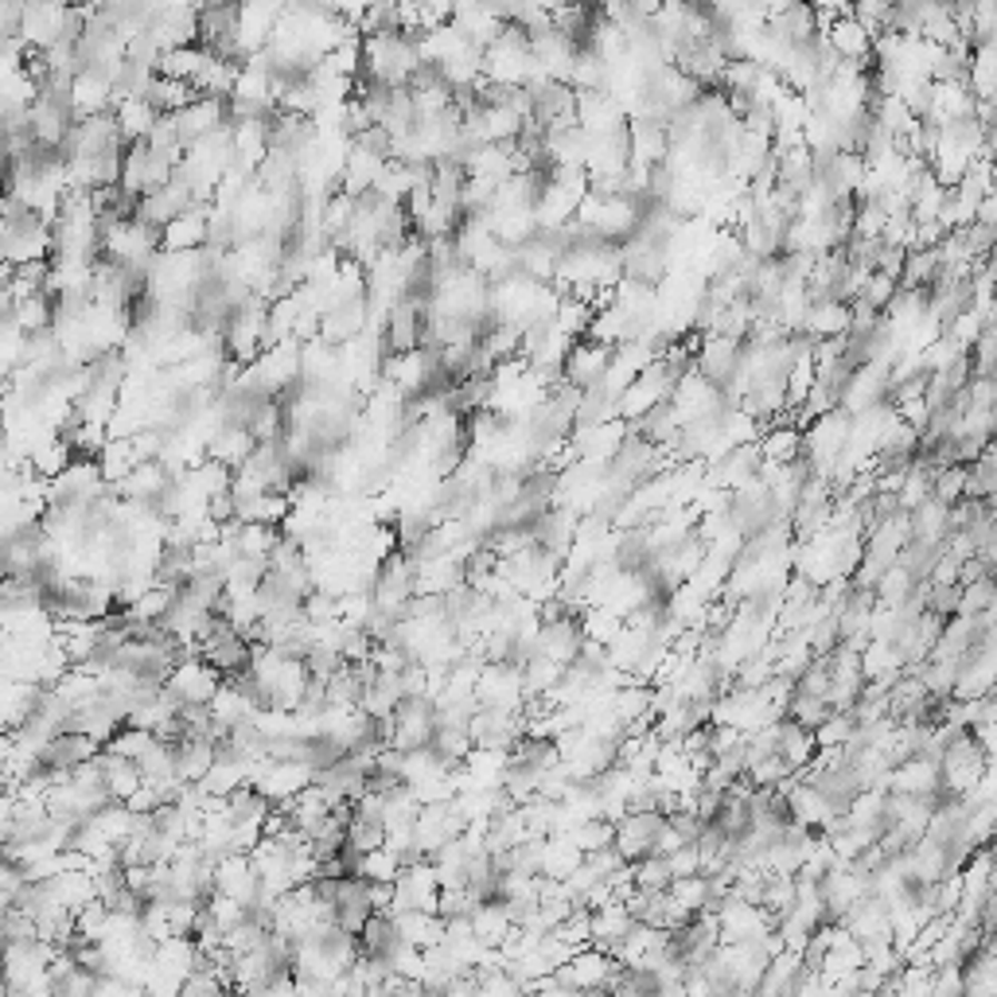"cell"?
I'll return each instance as SVG.
<instances>
[{
	"label": "cell",
	"instance_id": "6da1fadb",
	"mask_svg": "<svg viewBox=\"0 0 997 997\" xmlns=\"http://www.w3.org/2000/svg\"><path fill=\"white\" fill-rule=\"evenodd\" d=\"M265 324H269V300H265L261 293H254L249 300H241L238 308H234L230 324H226V335H223V351L234 358V363L249 366L265 351Z\"/></svg>",
	"mask_w": 997,
	"mask_h": 997
},
{
	"label": "cell",
	"instance_id": "7a4b0ae2",
	"mask_svg": "<svg viewBox=\"0 0 997 997\" xmlns=\"http://www.w3.org/2000/svg\"><path fill=\"white\" fill-rule=\"evenodd\" d=\"M109 491L106 475H101L98 456H75L59 475L51 480V503L67 506H93Z\"/></svg>",
	"mask_w": 997,
	"mask_h": 997
},
{
	"label": "cell",
	"instance_id": "3957f363",
	"mask_svg": "<svg viewBox=\"0 0 997 997\" xmlns=\"http://www.w3.org/2000/svg\"><path fill=\"white\" fill-rule=\"evenodd\" d=\"M436 724H441V709H436L433 698L417 693V698H402V705L394 709V732H389V744L402 748V752H413V748L433 744Z\"/></svg>",
	"mask_w": 997,
	"mask_h": 997
},
{
	"label": "cell",
	"instance_id": "277c9868",
	"mask_svg": "<svg viewBox=\"0 0 997 997\" xmlns=\"http://www.w3.org/2000/svg\"><path fill=\"white\" fill-rule=\"evenodd\" d=\"M223 678H226L223 670L210 667L203 654H184V659L176 662V670L164 678V685H168L184 705H210V698L218 693Z\"/></svg>",
	"mask_w": 997,
	"mask_h": 997
},
{
	"label": "cell",
	"instance_id": "5b68a950",
	"mask_svg": "<svg viewBox=\"0 0 997 997\" xmlns=\"http://www.w3.org/2000/svg\"><path fill=\"white\" fill-rule=\"evenodd\" d=\"M215 888L226 896H234L238 904H246V908H254L257 896H261V877H257V869H254V857L241 853V849H230V853L218 857Z\"/></svg>",
	"mask_w": 997,
	"mask_h": 997
},
{
	"label": "cell",
	"instance_id": "8992f818",
	"mask_svg": "<svg viewBox=\"0 0 997 997\" xmlns=\"http://www.w3.org/2000/svg\"><path fill=\"white\" fill-rule=\"evenodd\" d=\"M425 316H428L425 304L397 300L394 308L386 312V327H382V343H386V347L394 351V355L421 347V339H425Z\"/></svg>",
	"mask_w": 997,
	"mask_h": 997
},
{
	"label": "cell",
	"instance_id": "52a82bcc",
	"mask_svg": "<svg viewBox=\"0 0 997 997\" xmlns=\"http://www.w3.org/2000/svg\"><path fill=\"white\" fill-rule=\"evenodd\" d=\"M316 783V768L304 760H273L269 768L261 771V779H257V791L269 794L273 802H288L293 794H300L304 787Z\"/></svg>",
	"mask_w": 997,
	"mask_h": 997
},
{
	"label": "cell",
	"instance_id": "ba28073f",
	"mask_svg": "<svg viewBox=\"0 0 997 997\" xmlns=\"http://www.w3.org/2000/svg\"><path fill=\"white\" fill-rule=\"evenodd\" d=\"M223 125H230V98H195L191 106L176 113V129L184 145H195L199 137L223 129Z\"/></svg>",
	"mask_w": 997,
	"mask_h": 997
},
{
	"label": "cell",
	"instance_id": "9c48e42d",
	"mask_svg": "<svg viewBox=\"0 0 997 997\" xmlns=\"http://www.w3.org/2000/svg\"><path fill=\"white\" fill-rule=\"evenodd\" d=\"M171 480H176V472L164 460H140L113 491L121 498H132V503H160V495L171 487Z\"/></svg>",
	"mask_w": 997,
	"mask_h": 997
},
{
	"label": "cell",
	"instance_id": "30bf717a",
	"mask_svg": "<svg viewBox=\"0 0 997 997\" xmlns=\"http://www.w3.org/2000/svg\"><path fill=\"white\" fill-rule=\"evenodd\" d=\"M210 241V203L176 215L168 226H160V249H203Z\"/></svg>",
	"mask_w": 997,
	"mask_h": 997
},
{
	"label": "cell",
	"instance_id": "8fae6325",
	"mask_svg": "<svg viewBox=\"0 0 997 997\" xmlns=\"http://www.w3.org/2000/svg\"><path fill=\"white\" fill-rule=\"evenodd\" d=\"M98 752H101V744L93 737H86V732H78V729H62L59 737H51L43 744V768L75 771L78 763L93 760Z\"/></svg>",
	"mask_w": 997,
	"mask_h": 997
},
{
	"label": "cell",
	"instance_id": "7c38bea8",
	"mask_svg": "<svg viewBox=\"0 0 997 997\" xmlns=\"http://www.w3.org/2000/svg\"><path fill=\"white\" fill-rule=\"evenodd\" d=\"M397 919V931H402L405 942L413 947L428 950V947H441L444 935H448V919L441 911H425V908H405V911H389Z\"/></svg>",
	"mask_w": 997,
	"mask_h": 997
},
{
	"label": "cell",
	"instance_id": "4fadbf2b",
	"mask_svg": "<svg viewBox=\"0 0 997 997\" xmlns=\"http://www.w3.org/2000/svg\"><path fill=\"white\" fill-rule=\"evenodd\" d=\"M386 160L389 156H382L378 148H371V145H363V140H355V145H351V156H347V168H343V191H351V195H363V191H371L374 187V179H378V171L386 168Z\"/></svg>",
	"mask_w": 997,
	"mask_h": 997
},
{
	"label": "cell",
	"instance_id": "5bb4252c",
	"mask_svg": "<svg viewBox=\"0 0 997 997\" xmlns=\"http://www.w3.org/2000/svg\"><path fill=\"white\" fill-rule=\"evenodd\" d=\"M534 651L553 662H561V667H569V662L576 659V651H581V631L573 628V620H545L542 628H537Z\"/></svg>",
	"mask_w": 997,
	"mask_h": 997
},
{
	"label": "cell",
	"instance_id": "9a60e30c",
	"mask_svg": "<svg viewBox=\"0 0 997 997\" xmlns=\"http://www.w3.org/2000/svg\"><path fill=\"white\" fill-rule=\"evenodd\" d=\"M117 113V129H121L125 145H132V140H148L156 129V121H160V109L152 106L148 98H121L113 106Z\"/></svg>",
	"mask_w": 997,
	"mask_h": 997
},
{
	"label": "cell",
	"instance_id": "2e32d148",
	"mask_svg": "<svg viewBox=\"0 0 997 997\" xmlns=\"http://www.w3.org/2000/svg\"><path fill=\"white\" fill-rule=\"evenodd\" d=\"M254 448H257V436L249 433L246 425H223L215 436H210L207 456L226 467H241L249 456H254Z\"/></svg>",
	"mask_w": 997,
	"mask_h": 997
},
{
	"label": "cell",
	"instance_id": "e0dca14e",
	"mask_svg": "<svg viewBox=\"0 0 997 997\" xmlns=\"http://www.w3.org/2000/svg\"><path fill=\"white\" fill-rule=\"evenodd\" d=\"M472 927H475V939H480L483 947H503L514 919H511V911H506V904L498 900V896H491V900H483L480 908L472 911Z\"/></svg>",
	"mask_w": 997,
	"mask_h": 997
},
{
	"label": "cell",
	"instance_id": "ac0fdd59",
	"mask_svg": "<svg viewBox=\"0 0 997 997\" xmlns=\"http://www.w3.org/2000/svg\"><path fill=\"white\" fill-rule=\"evenodd\" d=\"M397 942H402V931H397V919L389 916V911H374V916L366 919L363 931H358V947H363V955H371V958H386Z\"/></svg>",
	"mask_w": 997,
	"mask_h": 997
},
{
	"label": "cell",
	"instance_id": "d6986e66",
	"mask_svg": "<svg viewBox=\"0 0 997 997\" xmlns=\"http://www.w3.org/2000/svg\"><path fill=\"white\" fill-rule=\"evenodd\" d=\"M101 763H106V787L117 802H125L140 783H145V771H140V763L129 760V756H113L101 748Z\"/></svg>",
	"mask_w": 997,
	"mask_h": 997
},
{
	"label": "cell",
	"instance_id": "ffe728a7",
	"mask_svg": "<svg viewBox=\"0 0 997 997\" xmlns=\"http://www.w3.org/2000/svg\"><path fill=\"white\" fill-rule=\"evenodd\" d=\"M145 98L152 101V106L160 109V113H179V109L191 106V101L199 98V93H195V86H191V82H184V78L156 75V78H152V86H148Z\"/></svg>",
	"mask_w": 997,
	"mask_h": 997
},
{
	"label": "cell",
	"instance_id": "44dd1931",
	"mask_svg": "<svg viewBox=\"0 0 997 997\" xmlns=\"http://www.w3.org/2000/svg\"><path fill=\"white\" fill-rule=\"evenodd\" d=\"M98 464H101V475H106L109 487H117V483L140 464L137 448H132V436H109L106 448L98 452Z\"/></svg>",
	"mask_w": 997,
	"mask_h": 997
},
{
	"label": "cell",
	"instance_id": "7402d4cb",
	"mask_svg": "<svg viewBox=\"0 0 997 997\" xmlns=\"http://www.w3.org/2000/svg\"><path fill=\"white\" fill-rule=\"evenodd\" d=\"M55 690H59V698L67 701L70 709H82V705H90V701H98L101 693V678L98 674H90V670L86 667H70L67 674L59 678V682H55Z\"/></svg>",
	"mask_w": 997,
	"mask_h": 997
},
{
	"label": "cell",
	"instance_id": "603a6c76",
	"mask_svg": "<svg viewBox=\"0 0 997 997\" xmlns=\"http://www.w3.org/2000/svg\"><path fill=\"white\" fill-rule=\"evenodd\" d=\"M210 62V51L203 43H184V47H168L160 59V75L184 78V82H195L199 70Z\"/></svg>",
	"mask_w": 997,
	"mask_h": 997
},
{
	"label": "cell",
	"instance_id": "cb8c5ba5",
	"mask_svg": "<svg viewBox=\"0 0 997 997\" xmlns=\"http://www.w3.org/2000/svg\"><path fill=\"white\" fill-rule=\"evenodd\" d=\"M402 869H405L402 853L389 846H378V849H371V853H358L351 872H358V877H366V880H397Z\"/></svg>",
	"mask_w": 997,
	"mask_h": 997
},
{
	"label": "cell",
	"instance_id": "d4e9b609",
	"mask_svg": "<svg viewBox=\"0 0 997 997\" xmlns=\"http://www.w3.org/2000/svg\"><path fill=\"white\" fill-rule=\"evenodd\" d=\"M347 846L355 849V853H371V849L386 846V822L374 815H363V810H355L347 822Z\"/></svg>",
	"mask_w": 997,
	"mask_h": 997
},
{
	"label": "cell",
	"instance_id": "484cf974",
	"mask_svg": "<svg viewBox=\"0 0 997 997\" xmlns=\"http://www.w3.org/2000/svg\"><path fill=\"white\" fill-rule=\"evenodd\" d=\"M234 542H238V550L249 553V557H269L273 545L280 542V526H269V522H241Z\"/></svg>",
	"mask_w": 997,
	"mask_h": 997
},
{
	"label": "cell",
	"instance_id": "4316f807",
	"mask_svg": "<svg viewBox=\"0 0 997 997\" xmlns=\"http://www.w3.org/2000/svg\"><path fill=\"white\" fill-rule=\"evenodd\" d=\"M156 732L152 729H137V724H121V729L113 732V737L106 740V752H113V756H129V760H140V756L148 752V748L156 744Z\"/></svg>",
	"mask_w": 997,
	"mask_h": 997
},
{
	"label": "cell",
	"instance_id": "83f0119b",
	"mask_svg": "<svg viewBox=\"0 0 997 997\" xmlns=\"http://www.w3.org/2000/svg\"><path fill=\"white\" fill-rule=\"evenodd\" d=\"M433 748L444 756V760L452 763H464L467 752L475 748V737L467 724H436V737H433Z\"/></svg>",
	"mask_w": 997,
	"mask_h": 997
},
{
	"label": "cell",
	"instance_id": "f1b7e54d",
	"mask_svg": "<svg viewBox=\"0 0 997 997\" xmlns=\"http://www.w3.org/2000/svg\"><path fill=\"white\" fill-rule=\"evenodd\" d=\"M90 994H98V974L86 970V966H75V970L55 981V997H90Z\"/></svg>",
	"mask_w": 997,
	"mask_h": 997
},
{
	"label": "cell",
	"instance_id": "f546056e",
	"mask_svg": "<svg viewBox=\"0 0 997 997\" xmlns=\"http://www.w3.org/2000/svg\"><path fill=\"white\" fill-rule=\"evenodd\" d=\"M600 371H604V351H596V355H589V351H573V358H569V374H573V382H589V378H600Z\"/></svg>",
	"mask_w": 997,
	"mask_h": 997
},
{
	"label": "cell",
	"instance_id": "4dcf8cb0",
	"mask_svg": "<svg viewBox=\"0 0 997 997\" xmlns=\"http://www.w3.org/2000/svg\"><path fill=\"white\" fill-rule=\"evenodd\" d=\"M573 861H576V853H569V849H561V846H545V853H542V872H545V877H569Z\"/></svg>",
	"mask_w": 997,
	"mask_h": 997
}]
</instances>
